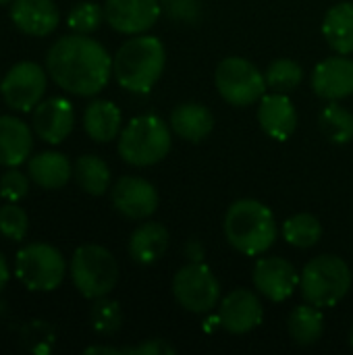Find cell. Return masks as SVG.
Returning a JSON list of instances; mask_svg holds the SVG:
<instances>
[{"label": "cell", "instance_id": "26", "mask_svg": "<svg viewBox=\"0 0 353 355\" xmlns=\"http://www.w3.org/2000/svg\"><path fill=\"white\" fill-rule=\"evenodd\" d=\"M73 175H75L77 185L89 196H102V193H106V189L110 185L108 164L94 154L79 156L73 166Z\"/></svg>", "mask_w": 353, "mask_h": 355}, {"label": "cell", "instance_id": "33", "mask_svg": "<svg viewBox=\"0 0 353 355\" xmlns=\"http://www.w3.org/2000/svg\"><path fill=\"white\" fill-rule=\"evenodd\" d=\"M83 354L94 355V354H104V355H166L175 354V347L169 345L162 339H150L141 345L135 347H104V345H94L87 347Z\"/></svg>", "mask_w": 353, "mask_h": 355}, {"label": "cell", "instance_id": "14", "mask_svg": "<svg viewBox=\"0 0 353 355\" xmlns=\"http://www.w3.org/2000/svg\"><path fill=\"white\" fill-rule=\"evenodd\" d=\"M262 318H264L262 302L250 289H235L221 302L218 322L231 335H246L258 329Z\"/></svg>", "mask_w": 353, "mask_h": 355}, {"label": "cell", "instance_id": "34", "mask_svg": "<svg viewBox=\"0 0 353 355\" xmlns=\"http://www.w3.org/2000/svg\"><path fill=\"white\" fill-rule=\"evenodd\" d=\"M27 193H29V177L17 166H10L0 177V196L6 202H21Z\"/></svg>", "mask_w": 353, "mask_h": 355}, {"label": "cell", "instance_id": "8", "mask_svg": "<svg viewBox=\"0 0 353 355\" xmlns=\"http://www.w3.org/2000/svg\"><path fill=\"white\" fill-rule=\"evenodd\" d=\"M218 94L233 106H250L266 92V75L248 58L229 56L218 62L214 73Z\"/></svg>", "mask_w": 353, "mask_h": 355}, {"label": "cell", "instance_id": "23", "mask_svg": "<svg viewBox=\"0 0 353 355\" xmlns=\"http://www.w3.org/2000/svg\"><path fill=\"white\" fill-rule=\"evenodd\" d=\"M83 129L98 144L112 141L121 133L119 106L110 100H94L83 112Z\"/></svg>", "mask_w": 353, "mask_h": 355}, {"label": "cell", "instance_id": "2", "mask_svg": "<svg viewBox=\"0 0 353 355\" xmlns=\"http://www.w3.org/2000/svg\"><path fill=\"white\" fill-rule=\"evenodd\" d=\"M166 52L158 37L137 35L127 40L112 58V75L119 85L133 94L150 92L162 77Z\"/></svg>", "mask_w": 353, "mask_h": 355}, {"label": "cell", "instance_id": "1", "mask_svg": "<svg viewBox=\"0 0 353 355\" xmlns=\"http://www.w3.org/2000/svg\"><path fill=\"white\" fill-rule=\"evenodd\" d=\"M46 71L60 89L75 96H96L112 75V58L100 42L85 33H73L50 46Z\"/></svg>", "mask_w": 353, "mask_h": 355}, {"label": "cell", "instance_id": "15", "mask_svg": "<svg viewBox=\"0 0 353 355\" xmlns=\"http://www.w3.org/2000/svg\"><path fill=\"white\" fill-rule=\"evenodd\" d=\"M33 131L46 144H60L64 141L73 127H75V110L73 104L64 98H48L42 100L31 114Z\"/></svg>", "mask_w": 353, "mask_h": 355}, {"label": "cell", "instance_id": "22", "mask_svg": "<svg viewBox=\"0 0 353 355\" xmlns=\"http://www.w3.org/2000/svg\"><path fill=\"white\" fill-rule=\"evenodd\" d=\"M169 250V231L160 223H144L129 239V256L141 264H156Z\"/></svg>", "mask_w": 353, "mask_h": 355}, {"label": "cell", "instance_id": "25", "mask_svg": "<svg viewBox=\"0 0 353 355\" xmlns=\"http://www.w3.org/2000/svg\"><path fill=\"white\" fill-rule=\"evenodd\" d=\"M287 331L295 345L310 347V345L318 343V339L322 337V331H325V318L320 314V308H316L308 302H306V306H298L287 318Z\"/></svg>", "mask_w": 353, "mask_h": 355}, {"label": "cell", "instance_id": "18", "mask_svg": "<svg viewBox=\"0 0 353 355\" xmlns=\"http://www.w3.org/2000/svg\"><path fill=\"white\" fill-rule=\"evenodd\" d=\"M258 123L268 137L277 141L289 139L298 127V112L293 102L281 92L262 96L258 106Z\"/></svg>", "mask_w": 353, "mask_h": 355}, {"label": "cell", "instance_id": "28", "mask_svg": "<svg viewBox=\"0 0 353 355\" xmlns=\"http://www.w3.org/2000/svg\"><path fill=\"white\" fill-rule=\"evenodd\" d=\"M283 237H285V241L289 245L308 250V248H314L320 241L322 227H320L318 218L312 216V214H306V212L304 214H295V216L285 220Z\"/></svg>", "mask_w": 353, "mask_h": 355}, {"label": "cell", "instance_id": "13", "mask_svg": "<svg viewBox=\"0 0 353 355\" xmlns=\"http://www.w3.org/2000/svg\"><path fill=\"white\" fill-rule=\"evenodd\" d=\"M112 206L125 218L144 220L158 208V191L152 183L139 177H121L112 187Z\"/></svg>", "mask_w": 353, "mask_h": 355}, {"label": "cell", "instance_id": "7", "mask_svg": "<svg viewBox=\"0 0 353 355\" xmlns=\"http://www.w3.org/2000/svg\"><path fill=\"white\" fill-rule=\"evenodd\" d=\"M15 275L29 291L48 293L62 283L67 262L54 245L29 243L15 258Z\"/></svg>", "mask_w": 353, "mask_h": 355}, {"label": "cell", "instance_id": "27", "mask_svg": "<svg viewBox=\"0 0 353 355\" xmlns=\"http://www.w3.org/2000/svg\"><path fill=\"white\" fill-rule=\"evenodd\" d=\"M318 127L331 144L343 146L353 139V114L339 104H331L320 112Z\"/></svg>", "mask_w": 353, "mask_h": 355}, {"label": "cell", "instance_id": "35", "mask_svg": "<svg viewBox=\"0 0 353 355\" xmlns=\"http://www.w3.org/2000/svg\"><path fill=\"white\" fill-rule=\"evenodd\" d=\"M8 279H10L8 262H6V258L2 256V252H0V293L6 289V283H8Z\"/></svg>", "mask_w": 353, "mask_h": 355}, {"label": "cell", "instance_id": "12", "mask_svg": "<svg viewBox=\"0 0 353 355\" xmlns=\"http://www.w3.org/2000/svg\"><path fill=\"white\" fill-rule=\"evenodd\" d=\"M160 17L158 0H106L104 19L106 23L127 35H137L156 25Z\"/></svg>", "mask_w": 353, "mask_h": 355}, {"label": "cell", "instance_id": "6", "mask_svg": "<svg viewBox=\"0 0 353 355\" xmlns=\"http://www.w3.org/2000/svg\"><path fill=\"white\" fill-rule=\"evenodd\" d=\"M71 279L85 300L106 297L119 283V262L102 245H81L71 258Z\"/></svg>", "mask_w": 353, "mask_h": 355}, {"label": "cell", "instance_id": "16", "mask_svg": "<svg viewBox=\"0 0 353 355\" xmlns=\"http://www.w3.org/2000/svg\"><path fill=\"white\" fill-rule=\"evenodd\" d=\"M312 87L325 100H343L353 94V58L347 54L331 56L316 64L312 73Z\"/></svg>", "mask_w": 353, "mask_h": 355}, {"label": "cell", "instance_id": "5", "mask_svg": "<svg viewBox=\"0 0 353 355\" xmlns=\"http://www.w3.org/2000/svg\"><path fill=\"white\" fill-rule=\"evenodd\" d=\"M300 287L308 304L320 310L333 308L352 289V270L339 256H316L304 266Z\"/></svg>", "mask_w": 353, "mask_h": 355}, {"label": "cell", "instance_id": "20", "mask_svg": "<svg viewBox=\"0 0 353 355\" xmlns=\"http://www.w3.org/2000/svg\"><path fill=\"white\" fill-rule=\"evenodd\" d=\"M29 179L44 189H60L73 175V164L60 152H40L27 162Z\"/></svg>", "mask_w": 353, "mask_h": 355}, {"label": "cell", "instance_id": "37", "mask_svg": "<svg viewBox=\"0 0 353 355\" xmlns=\"http://www.w3.org/2000/svg\"><path fill=\"white\" fill-rule=\"evenodd\" d=\"M350 343H352V347H353V327H352V333H350Z\"/></svg>", "mask_w": 353, "mask_h": 355}, {"label": "cell", "instance_id": "19", "mask_svg": "<svg viewBox=\"0 0 353 355\" xmlns=\"http://www.w3.org/2000/svg\"><path fill=\"white\" fill-rule=\"evenodd\" d=\"M33 148V135L25 121L19 116H0V166H19L27 162Z\"/></svg>", "mask_w": 353, "mask_h": 355}, {"label": "cell", "instance_id": "10", "mask_svg": "<svg viewBox=\"0 0 353 355\" xmlns=\"http://www.w3.org/2000/svg\"><path fill=\"white\" fill-rule=\"evenodd\" d=\"M46 73L48 71H44L33 60H21L12 64L0 81V94L6 106L19 112L33 110L46 94Z\"/></svg>", "mask_w": 353, "mask_h": 355}, {"label": "cell", "instance_id": "3", "mask_svg": "<svg viewBox=\"0 0 353 355\" xmlns=\"http://www.w3.org/2000/svg\"><path fill=\"white\" fill-rule=\"evenodd\" d=\"M275 214L258 200H237L225 216V237L243 256H262L277 241Z\"/></svg>", "mask_w": 353, "mask_h": 355}, {"label": "cell", "instance_id": "38", "mask_svg": "<svg viewBox=\"0 0 353 355\" xmlns=\"http://www.w3.org/2000/svg\"><path fill=\"white\" fill-rule=\"evenodd\" d=\"M0 81H2V79H0Z\"/></svg>", "mask_w": 353, "mask_h": 355}, {"label": "cell", "instance_id": "21", "mask_svg": "<svg viewBox=\"0 0 353 355\" xmlns=\"http://www.w3.org/2000/svg\"><path fill=\"white\" fill-rule=\"evenodd\" d=\"M171 129L179 137L191 144H198L212 133L214 116L204 104H198V102L179 104L171 114Z\"/></svg>", "mask_w": 353, "mask_h": 355}, {"label": "cell", "instance_id": "29", "mask_svg": "<svg viewBox=\"0 0 353 355\" xmlns=\"http://www.w3.org/2000/svg\"><path fill=\"white\" fill-rule=\"evenodd\" d=\"M89 320H92V329L102 335V337H112L121 324H123V312L119 302L114 300H94V306L89 310Z\"/></svg>", "mask_w": 353, "mask_h": 355}, {"label": "cell", "instance_id": "9", "mask_svg": "<svg viewBox=\"0 0 353 355\" xmlns=\"http://www.w3.org/2000/svg\"><path fill=\"white\" fill-rule=\"evenodd\" d=\"M173 295L179 306L193 314H206L221 300V285L214 272L204 262H191L173 279Z\"/></svg>", "mask_w": 353, "mask_h": 355}, {"label": "cell", "instance_id": "32", "mask_svg": "<svg viewBox=\"0 0 353 355\" xmlns=\"http://www.w3.org/2000/svg\"><path fill=\"white\" fill-rule=\"evenodd\" d=\"M104 19V10L96 2H79L69 10L67 23L75 33H92L100 27Z\"/></svg>", "mask_w": 353, "mask_h": 355}, {"label": "cell", "instance_id": "17", "mask_svg": "<svg viewBox=\"0 0 353 355\" xmlns=\"http://www.w3.org/2000/svg\"><path fill=\"white\" fill-rule=\"evenodd\" d=\"M10 21L19 31L44 37L58 27L60 12L54 0H15L10 4Z\"/></svg>", "mask_w": 353, "mask_h": 355}, {"label": "cell", "instance_id": "30", "mask_svg": "<svg viewBox=\"0 0 353 355\" xmlns=\"http://www.w3.org/2000/svg\"><path fill=\"white\" fill-rule=\"evenodd\" d=\"M264 75H266V83L275 92L285 94V92L295 89L302 83L304 69H302V64H298L291 58H279V60L270 62V67H268V71Z\"/></svg>", "mask_w": 353, "mask_h": 355}, {"label": "cell", "instance_id": "4", "mask_svg": "<svg viewBox=\"0 0 353 355\" xmlns=\"http://www.w3.org/2000/svg\"><path fill=\"white\" fill-rule=\"evenodd\" d=\"M171 150L169 125L156 114H141L129 121L119 135V154L131 166H152Z\"/></svg>", "mask_w": 353, "mask_h": 355}, {"label": "cell", "instance_id": "11", "mask_svg": "<svg viewBox=\"0 0 353 355\" xmlns=\"http://www.w3.org/2000/svg\"><path fill=\"white\" fill-rule=\"evenodd\" d=\"M254 287L258 293H262L266 300L279 304L293 295V291L300 287V275L291 262L285 258H260L254 266Z\"/></svg>", "mask_w": 353, "mask_h": 355}, {"label": "cell", "instance_id": "24", "mask_svg": "<svg viewBox=\"0 0 353 355\" xmlns=\"http://www.w3.org/2000/svg\"><path fill=\"white\" fill-rule=\"evenodd\" d=\"M322 33L337 54H353V2L329 8L322 21Z\"/></svg>", "mask_w": 353, "mask_h": 355}, {"label": "cell", "instance_id": "36", "mask_svg": "<svg viewBox=\"0 0 353 355\" xmlns=\"http://www.w3.org/2000/svg\"><path fill=\"white\" fill-rule=\"evenodd\" d=\"M12 2H15V0H0L2 6H8V4H12Z\"/></svg>", "mask_w": 353, "mask_h": 355}, {"label": "cell", "instance_id": "31", "mask_svg": "<svg viewBox=\"0 0 353 355\" xmlns=\"http://www.w3.org/2000/svg\"><path fill=\"white\" fill-rule=\"evenodd\" d=\"M29 231V216L19 206V202H8L0 206V235L8 241H23Z\"/></svg>", "mask_w": 353, "mask_h": 355}]
</instances>
